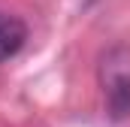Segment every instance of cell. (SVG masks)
Instances as JSON below:
<instances>
[{
  "instance_id": "6da1fadb",
  "label": "cell",
  "mask_w": 130,
  "mask_h": 127,
  "mask_svg": "<svg viewBox=\"0 0 130 127\" xmlns=\"http://www.w3.org/2000/svg\"><path fill=\"white\" fill-rule=\"evenodd\" d=\"M97 82L103 91V106L112 121L130 115V45H109L97 64Z\"/></svg>"
},
{
  "instance_id": "7a4b0ae2",
  "label": "cell",
  "mask_w": 130,
  "mask_h": 127,
  "mask_svg": "<svg viewBox=\"0 0 130 127\" xmlns=\"http://www.w3.org/2000/svg\"><path fill=\"white\" fill-rule=\"evenodd\" d=\"M24 39H27V27H24V21L15 18V15L0 12V64L9 61V58L24 45Z\"/></svg>"
}]
</instances>
